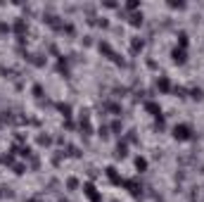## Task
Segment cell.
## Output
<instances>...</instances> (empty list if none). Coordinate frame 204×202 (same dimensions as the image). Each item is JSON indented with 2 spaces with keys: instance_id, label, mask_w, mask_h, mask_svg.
Returning <instances> with one entry per match:
<instances>
[{
  "instance_id": "1",
  "label": "cell",
  "mask_w": 204,
  "mask_h": 202,
  "mask_svg": "<svg viewBox=\"0 0 204 202\" xmlns=\"http://www.w3.org/2000/svg\"><path fill=\"white\" fill-rule=\"evenodd\" d=\"M176 138H187V126H176Z\"/></svg>"
}]
</instances>
